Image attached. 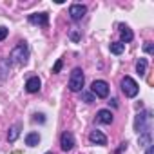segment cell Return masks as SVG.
I'll return each instance as SVG.
<instances>
[{
    "label": "cell",
    "instance_id": "1",
    "mask_svg": "<svg viewBox=\"0 0 154 154\" xmlns=\"http://www.w3.org/2000/svg\"><path fill=\"white\" fill-rule=\"evenodd\" d=\"M27 60H29V47H27L26 42H20V44L11 51L9 62H15V63H18V65H26Z\"/></svg>",
    "mask_w": 154,
    "mask_h": 154
},
{
    "label": "cell",
    "instance_id": "2",
    "mask_svg": "<svg viewBox=\"0 0 154 154\" xmlns=\"http://www.w3.org/2000/svg\"><path fill=\"white\" fill-rule=\"evenodd\" d=\"M84 82H85V78H84L82 69L80 67L72 69V72L69 76V89L72 93H80V91H84Z\"/></svg>",
    "mask_w": 154,
    "mask_h": 154
},
{
    "label": "cell",
    "instance_id": "3",
    "mask_svg": "<svg viewBox=\"0 0 154 154\" xmlns=\"http://www.w3.org/2000/svg\"><path fill=\"white\" fill-rule=\"evenodd\" d=\"M150 120H152V112H150V111L140 112V114L136 116V120H134V131H136L138 134L150 131Z\"/></svg>",
    "mask_w": 154,
    "mask_h": 154
},
{
    "label": "cell",
    "instance_id": "4",
    "mask_svg": "<svg viewBox=\"0 0 154 154\" xmlns=\"http://www.w3.org/2000/svg\"><path fill=\"white\" fill-rule=\"evenodd\" d=\"M122 91H123V94H125L127 98H134V96L138 94L140 87H138L136 80H132L131 76H125V78L122 80Z\"/></svg>",
    "mask_w": 154,
    "mask_h": 154
},
{
    "label": "cell",
    "instance_id": "5",
    "mask_svg": "<svg viewBox=\"0 0 154 154\" xmlns=\"http://www.w3.org/2000/svg\"><path fill=\"white\" fill-rule=\"evenodd\" d=\"M91 91H93V94H96L98 98H107V96H109V85H107V82H103V80H94L93 85H91Z\"/></svg>",
    "mask_w": 154,
    "mask_h": 154
},
{
    "label": "cell",
    "instance_id": "6",
    "mask_svg": "<svg viewBox=\"0 0 154 154\" xmlns=\"http://www.w3.org/2000/svg\"><path fill=\"white\" fill-rule=\"evenodd\" d=\"M85 13H87V8L82 6V4H72V6L69 8V15H71V18H72L74 22L82 20V18L85 17Z\"/></svg>",
    "mask_w": 154,
    "mask_h": 154
},
{
    "label": "cell",
    "instance_id": "7",
    "mask_svg": "<svg viewBox=\"0 0 154 154\" xmlns=\"http://www.w3.org/2000/svg\"><path fill=\"white\" fill-rule=\"evenodd\" d=\"M60 145H62V150H71L72 147H74V136L71 134V132H63L62 136H60Z\"/></svg>",
    "mask_w": 154,
    "mask_h": 154
},
{
    "label": "cell",
    "instance_id": "8",
    "mask_svg": "<svg viewBox=\"0 0 154 154\" xmlns=\"http://www.w3.org/2000/svg\"><path fill=\"white\" fill-rule=\"evenodd\" d=\"M29 22L35 24V26H47L49 24V15L47 13H35V15H29Z\"/></svg>",
    "mask_w": 154,
    "mask_h": 154
},
{
    "label": "cell",
    "instance_id": "9",
    "mask_svg": "<svg viewBox=\"0 0 154 154\" xmlns=\"http://www.w3.org/2000/svg\"><path fill=\"white\" fill-rule=\"evenodd\" d=\"M89 141L94 143V145H107V138H105V134L102 131H91Z\"/></svg>",
    "mask_w": 154,
    "mask_h": 154
},
{
    "label": "cell",
    "instance_id": "10",
    "mask_svg": "<svg viewBox=\"0 0 154 154\" xmlns=\"http://www.w3.org/2000/svg\"><path fill=\"white\" fill-rule=\"evenodd\" d=\"M40 85H42V82H40V78L38 76H33V78H29L27 82H26V91L27 93H38L40 91Z\"/></svg>",
    "mask_w": 154,
    "mask_h": 154
},
{
    "label": "cell",
    "instance_id": "11",
    "mask_svg": "<svg viewBox=\"0 0 154 154\" xmlns=\"http://www.w3.org/2000/svg\"><path fill=\"white\" fill-rule=\"evenodd\" d=\"M96 120H98L100 123L111 125V123H112V112H111V111H107V109H102V111H98V114H96Z\"/></svg>",
    "mask_w": 154,
    "mask_h": 154
},
{
    "label": "cell",
    "instance_id": "12",
    "mask_svg": "<svg viewBox=\"0 0 154 154\" xmlns=\"http://www.w3.org/2000/svg\"><path fill=\"white\" fill-rule=\"evenodd\" d=\"M120 35H122V44H123V45L134 38V35H132L131 27H127V26H120Z\"/></svg>",
    "mask_w": 154,
    "mask_h": 154
},
{
    "label": "cell",
    "instance_id": "13",
    "mask_svg": "<svg viewBox=\"0 0 154 154\" xmlns=\"http://www.w3.org/2000/svg\"><path fill=\"white\" fill-rule=\"evenodd\" d=\"M9 69H11V62H9V58H2V60H0V80H4L6 76H8Z\"/></svg>",
    "mask_w": 154,
    "mask_h": 154
},
{
    "label": "cell",
    "instance_id": "14",
    "mask_svg": "<svg viewBox=\"0 0 154 154\" xmlns=\"http://www.w3.org/2000/svg\"><path fill=\"white\" fill-rule=\"evenodd\" d=\"M38 143H40V134L38 132H29L26 136V145L27 147H36Z\"/></svg>",
    "mask_w": 154,
    "mask_h": 154
},
{
    "label": "cell",
    "instance_id": "15",
    "mask_svg": "<svg viewBox=\"0 0 154 154\" xmlns=\"http://www.w3.org/2000/svg\"><path fill=\"white\" fill-rule=\"evenodd\" d=\"M138 141H140V147H149V145H152V143H150V131H147V132H141Z\"/></svg>",
    "mask_w": 154,
    "mask_h": 154
},
{
    "label": "cell",
    "instance_id": "16",
    "mask_svg": "<svg viewBox=\"0 0 154 154\" xmlns=\"http://www.w3.org/2000/svg\"><path fill=\"white\" fill-rule=\"evenodd\" d=\"M109 49H111V53H112V54H122V53H123V49H125V45H123L122 42H112V44L109 45Z\"/></svg>",
    "mask_w": 154,
    "mask_h": 154
},
{
    "label": "cell",
    "instance_id": "17",
    "mask_svg": "<svg viewBox=\"0 0 154 154\" xmlns=\"http://www.w3.org/2000/svg\"><path fill=\"white\" fill-rule=\"evenodd\" d=\"M145 71H147V60L145 58H140L138 63H136V72L140 76H145Z\"/></svg>",
    "mask_w": 154,
    "mask_h": 154
},
{
    "label": "cell",
    "instance_id": "18",
    "mask_svg": "<svg viewBox=\"0 0 154 154\" xmlns=\"http://www.w3.org/2000/svg\"><path fill=\"white\" fill-rule=\"evenodd\" d=\"M18 134H20V125L17 123V125H13V127L9 129V132H8V140H9V141H15V140L18 138Z\"/></svg>",
    "mask_w": 154,
    "mask_h": 154
},
{
    "label": "cell",
    "instance_id": "19",
    "mask_svg": "<svg viewBox=\"0 0 154 154\" xmlns=\"http://www.w3.org/2000/svg\"><path fill=\"white\" fill-rule=\"evenodd\" d=\"M82 98H84V102H87V103H93V102H94V96H93L91 93H85V91H82Z\"/></svg>",
    "mask_w": 154,
    "mask_h": 154
},
{
    "label": "cell",
    "instance_id": "20",
    "mask_svg": "<svg viewBox=\"0 0 154 154\" xmlns=\"http://www.w3.org/2000/svg\"><path fill=\"white\" fill-rule=\"evenodd\" d=\"M8 27H4V26H0V42H2V40H6V36H8Z\"/></svg>",
    "mask_w": 154,
    "mask_h": 154
},
{
    "label": "cell",
    "instance_id": "21",
    "mask_svg": "<svg viewBox=\"0 0 154 154\" xmlns=\"http://www.w3.org/2000/svg\"><path fill=\"white\" fill-rule=\"evenodd\" d=\"M143 49H145V53H149V54H152V51H154V47H152L150 42H147V44L143 45Z\"/></svg>",
    "mask_w": 154,
    "mask_h": 154
},
{
    "label": "cell",
    "instance_id": "22",
    "mask_svg": "<svg viewBox=\"0 0 154 154\" xmlns=\"http://www.w3.org/2000/svg\"><path fill=\"white\" fill-rule=\"evenodd\" d=\"M60 69H62V60H56V63H54V67H53V72L56 74V72H60Z\"/></svg>",
    "mask_w": 154,
    "mask_h": 154
},
{
    "label": "cell",
    "instance_id": "23",
    "mask_svg": "<svg viewBox=\"0 0 154 154\" xmlns=\"http://www.w3.org/2000/svg\"><path fill=\"white\" fill-rule=\"evenodd\" d=\"M35 122H40V123H44L45 122V118H44V114H35V118H33Z\"/></svg>",
    "mask_w": 154,
    "mask_h": 154
},
{
    "label": "cell",
    "instance_id": "24",
    "mask_svg": "<svg viewBox=\"0 0 154 154\" xmlns=\"http://www.w3.org/2000/svg\"><path fill=\"white\" fill-rule=\"evenodd\" d=\"M125 149H127V141H125V143H122V147L118 149V152H116V154H122V152H123Z\"/></svg>",
    "mask_w": 154,
    "mask_h": 154
},
{
    "label": "cell",
    "instance_id": "25",
    "mask_svg": "<svg viewBox=\"0 0 154 154\" xmlns=\"http://www.w3.org/2000/svg\"><path fill=\"white\" fill-rule=\"evenodd\" d=\"M145 154H154V147H152V145H149V147H147V152H145Z\"/></svg>",
    "mask_w": 154,
    "mask_h": 154
},
{
    "label": "cell",
    "instance_id": "26",
    "mask_svg": "<svg viewBox=\"0 0 154 154\" xmlns=\"http://www.w3.org/2000/svg\"><path fill=\"white\" fill-rule=\"evenodd\" d=\"M71 38H72V40H78V33H76V31H72V35H71Z\"/></svg>",
    "mask_w": 154,
    "mask_h": 154
},
{
    "label": "cell",
    "instance_id": "27",
    "mask_svg": "<svg viewBox=\"0 0 154 154\" xmlns=\"http://www.w3.org/2000/svg\"><path fill=\"white\" fill-rule=\"evenodd\" d=\"M45 154H53V152H45Z\"/></svg>",
    "mask_w": 154,
    "mask_h": 154
}]
</instances>
